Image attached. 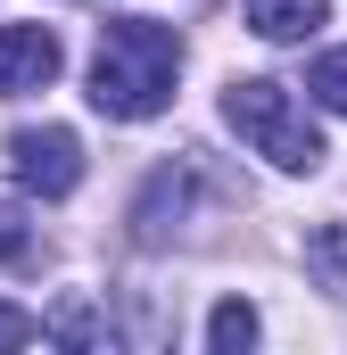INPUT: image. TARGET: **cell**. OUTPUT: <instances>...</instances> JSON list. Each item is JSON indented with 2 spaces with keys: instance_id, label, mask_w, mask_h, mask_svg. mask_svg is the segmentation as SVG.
<instances>
[{
  "instance_id": "obj_1",
  "label": "cell",
  "mask_w": 347,
  "mask_h": 355,
  "mask_svg": "<svg viewBox=\"0 0 347 355\" xmlns=\"http://www.w3.org/2000/svg\"><path fill=\"white\" fill-rule=\"evenodd\" d=\"M182 75V42L158 17H108L99 25V50H91V107L116 116V124H141L174 99Z\"/></svg>"
},
{
  "instance_id": "obj_2",
  "label": "cell",
  "mask_w": 347,
  "mask_h": 355,
  "mask_svg": "<svg viewBox=\"0 0 347 355\" xmlns=\"http://www.w3.org/2000/svg\"><path fill=\"white\" fill-rule=\"evenodd\" d=\"M223 124L257 149L264 166H281V174H314V166L331 157L323 132H314V116L273 83V75H240V83H223Z\"/></svg>"
},
{
  "instance_id": "obj_3",
  "label": "cell",
  "mask_w": 347,
  "mask_h": 355,
  "mask_svg": "<svg viewBox=\"0 0 347 355\" xmlns=\"http://www.w3.org/2000/svg\"><path fill=\"white\" fill-rule=\"evenodd\" d=\"M8 166L33 198H67L83 182V141L67 124H25V132H8Z\"/></svg>"
},
{
  "instance_id": "obj_4",
  "label": "cell",
  "mask_w": 347,
  "mask_h": 355,
  "mask_svg": "<svg viewBox=\"0 0 347 355\" xmlns=\"http://www.w3.org/2000/svg\"><path fill=\"white\" fill-rule=\"evenodd\" d=\"M67 67L58 33L50 25H0V99H25V91H50Z\"/></svg>"
},
{
  "instance_id": "obj_5",
  "label": "cell",
  "mask_w": 347,
  "mask_h": 355,
  "mask_svg": "<svg viewBox=\"0 0 347 355\" xmlns=\"http://www.w3.org/2000/svg\"><path fill=\"white\" fill-rule=\"evenodd\" d=\"M182 207H190V166H158V174H149V190H141V207H133V232L158 248L174 223H182Z\"/></svg>"
},
{
  "instance_id": "obj_6",
  "label": "cell",
  "mask_w": 347,
  "mask_h": 355,
  "mask_svg": "<svg viewBox=\"0 0 347 355\" xmlns=\"http://www.w3.org/2000/svg\"><path fill=\"white\" fill-rule=\"evenodd\" d=\"M331 25V0H248V33L257 42H306Z\"/></svg>"
},
{
  "instance_id": "obj_7",
  "label": "cell",
  "mask_w": 347,
  "mask_h": 355,
  "mask_svg": "<svg viewBox=\"0 0 347 355\" xmlns=\"http://www.w3.org/2000/svg\"><path fill=\"white\" fill-rule=\"evenodd\" d=\"M257 306H248V297H223V306H215V314H207V347L215 355H240V347H257Z\"/></svg>"
},
{
  "instance_id": "obj_8",
  "label": "cell",
  "mask_w": 347,
  "mask_h": 355,
  "mask_svg": "<svg viewBox=\"0 0 347 355\" xmlns=\"http://www.w3.org/2000/svg\"><path fill=\"white\" fill-rule=\"evenodd\" d=\"M306 265L323 272V289H339V297H347V232H339V223H323V232L306 240Z\"/></svg>"
},
{
  "instance_id": "obj_9",
  "label": "cell",
  "mask_w": 347,
  "mask_h": 355,
  "mask_svg": "<svg viewBox=\"0 0 347 355\" xmlns=\"http://www.w3.org/2000/svg\"><path fill=\"white\" fill-rule=\"evenodd\" d=\"M306 91H314L331 116H347V50H323V58H314V75H306Z\"/></svg>"
},
{
  "instance_id": "obj_10",
  "label": "cell",
  "mask_w": 347,
  "mask_h": 355,
  "mask_svg": "<svg viewBox=\"0 0 347 355\" xmlns=\"http://www.w3.org/2000/svg\"><path fill=\"white\" fill-rule=\"evenodd\" d=\"M25 248H33L25 207H17V198H0V265H25Z\"/></svg>"
},
{
  "instance_id": "obj_11",
  "label": "cell",
  "mask_w": 347,
  "mask_h": 355,
  "mask_svg": "<svg viewBox=\"0 0 347 355\" xmlns=\"http://www.w3.org/2000/svg\"><path fill=\"white\" fill-rule=\"evenodd\" d=\"M33 339H42V322L17 314V306H0V347H33Z\"/></svg>"
}]
</instances>
